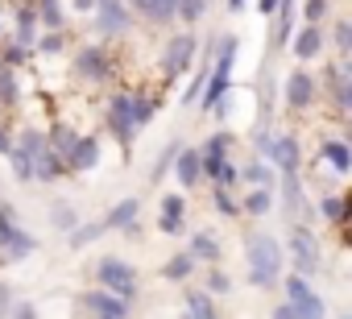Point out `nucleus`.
Segmentation results:
<instances>
[{
    "label": "nucleus",
    "mask_w": 352,
    "mask_h": 319,
    "mask_svg": "<svg viewBox=\"0 0 352 319\" xmlns=\"http://www.w3.org/2000/svg\"><path fill=\"white\" fill-rule=\"evenodd\" d=\"M245 270H249V282L257 290H274L282 286V270H286V249L278 236L270 232H249L245 236Z\"/></svg>",
    "instance_id": "nucleus-1"
},
{
    "label": "nucleus",
    "mask_w": 352,
    "mask_h": 319,
    "mask_svg": "<svg viewBox=\"0 0 352 319\" xmlns=\"http://www.w3.org/2000/svg\"><path fill=\"white\" fill-rule=\"evenodd\" d=\"M236 50H241V38H236V34H224V38L216 42L212 75H208V87L199 91V108H204V112H224V100H228V87H232Z\"/></svg>",
    "instance_id": "nucleus-2"
},
{
    "label": "nucleus",
    "mask_w": 352,
    "mask_h": 319,
    "mask_svg": "<svg viewBox=\"0 0 352 319\" xmlns=\"http://www.w3.org/2000/svg\"><path fill=\"white\" fill-rule=\"evenodd\" d=\"M232 133H212L199 153H204V179H212V187H236L241 183V166L232 162Z\"/></svg>",
    "instance_id": "nucleus-3"
},
{
    "label": "nucleus",
    "mask_w": 352,
    "mask_h": 319,
    "mask_svg": "<svg viewBox=\"0 0 352 319\" xmlns=\"http://www.w3.org/2000/svg\"><path fill=\"white\" fill-rule=\"evenodd\" d=\"M282 294H286V302H278L282 319H315V315L327 311V302L319 298V290L311 286V278L298 274V270L290 278H282Z\"/></svg>",
    "instance_id": "nucleus-4"
},
{
    "label": "nucleus",
    "mask_w": 352,
    "mask_h": 319,
    "mask_svg": "<svg viewBox=\"0 0 352 319\" xmlns=\"http://www.w3.org/2000/svg\"><path fill=\"white\" fill-rule=\"evenodd\" d=\"M91 274H96V286H104V290H112V294H120V298H137L141 294V274L124 261V257H116V253H104L96 265H91Z\"/></svg>",
    "instance_id": "nucleus-5"
},
{
    "label": "nucleus",
    "mask_w": 352,
    "mask_h": 319,
    "mask_svg": "<svg viewBox=\"0 0 352 319\" xmlns=\"http://www.w3.org/2000/svg\"><path fill=\"white\" fill-rule=\"evenodd\" d=\"M286 261L298 270V274H319V265H323V257H319V241H315V232L307 228V224H294L290 228V241H286Z\"/></svg>",
    "instance_id": "nucleus-6"
},
{
    "label": "nucleus",
    "mask_w": 352,
    "mask_h": 319,
    "mask_svg": "<svg viewBox=\"0 0 352 319\" xmlns=\"http://www.w3.org/2000/svg\"><path fill=\"white\" fill-rule=\"evenodd\" d=\"M129 25H133L129 0H100L91 9V30L100 38H120V34H129Z\"/></svg>",
    "instance_id": "nucleus-7"
},
{
    "label": "nucleus",
    "mask_w": 352,
    "mask_h": 319,
    "mask_svg": "<svg viewBox=\"0 0 352 319\" xmlns=\"http://www.w3.org/2000/svg\"><path fill=\"white\" fill-rule=\"evenodd\" d=\"M195 50H199L195 34H174V38H166V46H162V79H166V83L179 79V75L191 67Z\"/></svg>",
    "instance_id": "nucleus-8"
},
{
    "label": "nucleus",
    "mask_w": 352,
    "mask_h": 319,
    "mask_svg": "<svg viewBox=\"0 0 352 319\" xmlns=\"http://www.w3.org/2000/svg\"><path fill=\"white\" fill-rule=\"evenodd\" d=\"M104 120H108L112 137L129 149V145L137 141V124H133V91H116V96L108 100V108H104Z\"/></svg>",
    "instance_id": "nucleus-9"
},
{
    "label": "nucleus",
    "mask_w": 352,
    "mask_h": 319,
    "mask_svg": "<svg viewBox=\"0 0 352 319\" xmlns=\"http://www.w3.org/2000/svg\"><path fill=\"white\" fill-rule=\"evenodd\" d=\"M71 71L83 83H104V79H112V54L104 46H79L71 58Z\"/></svg>",
    "instance_id": "nucleus-10"
},
{
    "label": "nucleus",
    "mask_w": 352,
    "mask_h": 319,
    "mask_svg": "<svg viewBox=\"0 0 352 319\" xmlns=\"http://www.w3.org/2000/svg\"><path fill=\"white\" fill-rule=\"evenodd\" d=\"M34 249H38V241L13 220V212H9L5 204H0V253H5L9 261H21V257L34 253Z\"/></svg>",
    "instance_id": "nucleus-11"
},
{
    "label": "nucleus",
    "mask_w": 352,
    "mask_h": 319,
    "mask_svg": "<svg viewBox=\"0 0 352 319\" xmlns=\"http://www.w3.org/2000/svg\"><path fill=\"white\" fill-rule=\"evenodd\" d=\"M282 100H286L290 112H307V108L319 100V83H315L302 67H294V71L286 75V83H282Z\"/></svg>",
    "instance_id": "nucleus-12"
},
{
    "label": "nucleus",
    "mask_w": 352,
    "mask_h": 319,
    "mask_svg": "<svg viewBox=\"0 0 352 319\" xmlns=\"http://www.w3.org/2000/svg\"><path fill=\"white\" fill-rule=\"evenodd\" d=\"M79 307H83L87 315H104V319H124V315L133 311L129 298H120V294H112V290H104V286L83 290V294H79Z\"/></svg>",
    "instance_id": "nucleus-13"
},
{
    "label": "nucleus",
    "mask_w": 352,
    "mask_h": 319,
    "mask_svg": "<svg viewBox=\"0 0 352 319\" xmlns=\"http://www.w3.org/2000/svg\"><path fill=\"white\" fill-rule=\"evenodd\" d=\"M323 46H327V38H323V25H302L298 34H290V50H294V58L298 63H315L319 54H323Z\"/></svg>",
    "instance_id": "nucleus-14"
},
{
    "label": "nucleus",
    "mask_w": 352,
    "mask_h": 319,
    "mask_svg": "<svg viewBox=\"0 0 352 319\" xmlns=\"http://www.w3.org/2000/svg\"><path fill=\"white\" fill-rule=\"evenodd\" d=\"M137 216H141V199H120L104 212V228L108 232H137Z\"/></svg>",
    "instance_id": "nucleus-15"
},
{
    "label": "nucleus",
    "mask_w": 352,
    "mask_h": 319,
    "mask_svg": "<svg viewBox=\"0 0 352 319\" xmlns=\"http://www.w3.org/2000/svg\"><path fill=\"white\" fill-rule=\"evenodd\" d=\"M100 166V141L96 137H75V145L67 149V170L83 175V170H96Z\"/></svg>",
    "instance_id": "nucleus-16"
},
{
    "label": "nucleus",
    "mask_w": 352,
    "mask_h": 319,
    "mask_svg": "<svg viewBox=\"0 0 352 319\" xmlns=\"http://www.w3.org/2000/svg\"><path fill=\"white\" fill-rule=\"evenodd\" d=\"M174 175H179V183L187 191H195L199 179H204V153L199 149H179V157H174Z\"/></svg>",
    "instance_id": "nucleus-17"
},
{
    "label": "nucleus",
    "mask_w": 352,
    "mask_h": 319,
    "mask_svg": "<svg viewBox=\"0 0 352 319\" xmlns=\"http://www.w3.org/2000/svg\"><path fill=\"white\" fill-rule=\"evenodd\" d=\"M183 208H187V204H183V195H174V191L162 199V216H157V228H162L166 236H183V232H187V224H183Z\"/></svg>",
    "instance_id": "nucleus-18"
},
{
    "label": "nucleus",
    "mask_w": 352,
    "mask_h": 319,
    "mask_svg": "<svg viewBox=\"0 0 352 319\" xmlns=\"http://www.w3.org/2000/svg\"><path fill=\"white\" fill-rule=\"evenodd\" d=\"M319 157L336 170V175H348L352 170V145L348 141H336V137H327L323 145H319Z\"/></svg>",
    "instance_id": "nucleus-19"
},
{
    "label": "nucleus",
    "mask_w": 352,
    "mask_h": 319,
    "mask_svg": "<svg viewBox=\"0 0 352 319\" xmlns=\"http://www.w3.org/2000/svg\"><path fill=\"white\" fill-rule=\"evenodd\" d=\"M270 212H274V187H249L245 199H241V216L261 220V216H270Z\"/></svg>",
    "instance_id": "nucleus-20"
},
{
    "label": "nucleus",
    "mask_w": 352,
    "mask_h": 319,
    "mask_svg": "<svg viewBox=\"0 0 352 319\" xmlns=\"http://www.w3.org/2000/svg\"><path fill=\"white\" fill-rule=\"evenodd\" d=\"M195 265H199V261H195V253H191V249L170 253V257H166V265H162V278H166V282H187V278L195 274Z\"/></svg>",
    "instance_id": "nucleus-21"
},
{
    "label": "nucleus",
    "mask_w": 352,
    "mask_h": 319,
    "mask_svg": "<svg viewBox=\"0 0 352 319\" xmlns=\"http://www.w3.org/2000/svg\"><path fill=\"white\" fill-rule=\"evenodd\" d=\"M191 253H195V261H204V265H220V257H224V245L212 236V232H191Z\"/></svg>",
    "instance_id": "nucleus-22"
},
{
    "label": "nucleus",
    "mask_w": 352,
    "mask_h": 319,
    "mask_svg": "<svg viewBox=\"0 0 352 319\" xmlns=\"http://www.w3.org/2000/svg\"><path fill=\"white\" fill-rule=\"evenodd\" d=\"M241 183H249V187H274L278 183L274 162H270V157H253V162H245L241 166Z\"/></svg>",
    "instance_id": "nucleus-23"
},
{
    "label": "nucleus",
    "mask_w": 352,
    "mask_h": 319,
    "mask_svg": "<svg viewBox=\"0 0 352 319\" xmlns=\"http://www.w3.org/2000/svg\"><path fill=\"white\" fill-rule=\"evenodd\" d=\"M183 307H187V315H216V298H212V290L208 286H199V290H183Z\"/></svg>",
    "instance_id": "nucleus-24"
},
{
    "label": "nucleus",
    "mask_w": 352,
    "mask_h": 319,
    "mask_svg": "<svg viewBox=\"0 0 352 319\" xmlns=\"http://www.w3.org/2000/svg\"><path fill=\"white\" fill-rule=\"evenodd\" d=\"M34 9H38V25H46V30H67V17H63V5H58V0H34Z\"/></svg>",
    "instance_id": "nucleus-25"
},
{
    "label": "nucleus",
    "mask_w": 352,
    "mask_h": 319,
    "mask_svg": "<svg viewBox=\"0 0 352 319\" xmlns=\"http://www.w3.org/2000/svg\"><path fill=\"white\" fill-rule=\"evenodd\" d=\"M50 224H54L58 232H67V236H71V232L79 228V212H75L71 204H54V208H50Z\"/></svg>",
    "instance_id": "nucleus-26"
},
{
    "label": "nucleus",
    "mask_w": 352,
    "mask_h": 319,
    "mask_svg": "<svg viewBox=\"0 0 352 319\" xmlns=\"http://www.w3.org/2000/svg\"><path fill=\"white\" fill-rule=\"evenodd\" d=\"M153 108H157V104L149 100V91H133V124H137V133L153 120Z\"/></svg>",
    "instance_id": "nucleus-27"
},
{
    "label": "nucleus",
    "mask_w": 352,
    "mask_h": 319,
    "mask_svg": "<svg viewBox=\"0 0 352 319\" xmlns=\"http://www.w3.org/2000/svg\"><path fill=\"white\" fill-rule=\"evenodd\" d=\"M212 204H216V212H220V216H228V220H236V216H241V199L232 195V187H216V191H212Z\"/></svg>",
    "instance_id": "nucleus-28"
},
{
    "label": "nucleus",
    "mask_w": 352,
    "mask_h": 319,
    "mask_svg": "<svg viewBox=\"0 0 352 319\" xmlns=\"http://www.w3.org/2000/svg\"><path fill=\"white\" fill-rule=\"evenodd\" d=\"M179 21V0H153V13H149V25H174Z\"/></svg>",
    "instance_id": "nucleus-29"
},
{
    "label": "nucleus",
    "mask_w": 352,
    "mask_h": 319,
    "mask_svg": "<svg viewBox=\"0 0 352 319\" xmlns=\"http://www.w3.org/2000/svg\"><path fill=\"white\" fill-rule=\"evenodd\" d=\"M21 100V91H17V75H13V67H5L0 63V104H17Z\"/></svg>",
    "instance_id": "nucleus-30"
},
{
    "label": "nucleus",
    "mask_w": 352,
    "mask_h": 319,
    "mask_svg": "<svg viewBox=\"0 0 352 319\" xmlns=\"http://www.w3.org/2000/svg\"><path fill=\"white\" fill-rule=\"evenodd\" d=\"M208 5H212V0H179V21L183 25H199L204 13H208Z\"/></svg>",
    "instance_id": "nucleus-31"
},
{
    "label": "nucleus",
    "mask_w": 352,
    "mask_h": 319,
    "mask_svg": "<svg viewBox=\"0 0 352 319\" xmlns=\"http://www.w3.org/2000/svg\"><path fill=\"white\" fill-rule=\"evenodd\" d=\"M179 149H183L179 141H170V145H166V149L157 153V166H153V183H157V179H162V175H166V170L174 166V157H179Z\"/></svg>",
    "instance_id": "nucleus-32"
},
{
    "label": "nucleus",
    "mask_w": 352,
    "mask_h": 319,
    "mask_svg": "<svg viewBox=\"0 0 352 319\" xmlns=\"http://www.w3.org/2000/svg\"><path fill=\"white\" fill-rule=\"evenodd\" d=\"M212 294H232V278L220 270V265H212V274H208V282H204Z\"/></svg>",
    "instance_id": "nucleus-33"
},
{
    "label": "nucleus",
    "mask_w": 352,
    "mask_h": 319,
    "mask_svg": "<svg viewBox=\"0 0 352 319\" xmlns=\"http://www.w3.org/2000/svg\"><path fill=\"white\" fill-rule=\"evenodd\" d=\"M100 232H108V228H104V220H96V224H87V228H75V232H71V245H75V249H83V245H87V241H96Z\"/></svg>",
    "instance_id": "nucleus-34"
},
{
    "label": "nucleus",
    "mask_w": 352,
    "mask_h": 319,
    "mask_svg": "<svg viewBox=\"0 0 352 319\" xmlns=\"http://www.w3.org/2000/svg\"><path fill=\"white\" fill-rule=\"evenodd\" d=\"M323 17H327V0H307L302 21H311V25H323Z\"/></svg>",
    "instance_id": "nucleus-35"
},
{
    "label": "nucleus",
    "mask_w": 352,
    "mask_h": 319,
    "mask_svg": "<svg viewBox=\"0 0 352 319\" xmlns=\"http://www.w3.org/2000/svg\"><path fill=\"white\" fill-rule=\"evenodd\" d=\"M34 50H42V54H63V30H54V34L38 38V46H34Z\"/></svg>",
    "instance_id": "nucleus-36"
},
{
    "label": "nucleus",
    "mask_w": 352,
    "mask_h": 319,
    "mask_svg": "<svg viewBox=\"0 0 352 319\" xmlns=\"http://www.w3.org/2000/svg\"><path fill=\"white\" fill-rule=\"evenodd\" d=\"M331 100H336V108L352 112V79H340V83H336V96H331Z\"/></svg>",
    "instance_id": "nucleus-37"
},
{
    "label": "nucleus",
    "mask_w": 352,
    "mask_h": 319,
    "mask_svg": "<svg viewBox=\"0 0 352 319\" xmlns=\"http://www.w3.org/2000/svg\"><path fill=\"white\" fill-rule=\"evenodd\" d=\"M336 46H340L344 54H352V21H340V25H336Z\"/></svg>",
    "instance_id": "nucleus-38"
},
{
    "label": "nucleus",
    "mask_w": 352,
    "mask_h": 319,
    "mask_svg": "<svg viewBox=\"0 0 352 319\" xmlns=\"http://www.w3.org/2000/svg\"><path fill=\"white\" fill-rule=\"evenodd\" d=\"M25 50H30V46H21V42H13V46L5 50V58H0V63H5V67H21V63H25Z\"/></svg>",
    "instance_id": "nucleus-39"
},
{
    "label": "nucleus",
    "mask_w": 352,
    "mask_h": 319,
    "mask_svg": "<svg viewBox=\"0 0 352 319\" xmlns=\"http://www.w3.org/2000/svg\"><path fill=\"white\" fill-rule=\"evenodd\" d=\"M319 212H323V216H327V220H344V204H340V199H336V195H327V199H323V204H319Z\"/></svg>",
    "instance_id": "nucleus-40"
},
{
    "label": "nucleus",
    "mask_w": 352,
    "mask_h": 319,
    "mask_svg": "<svg viewBox=\"0 0 352 319\" xmlns=\"http://www.w3.org/2000/svg\"><path fill=\"white\" fill-rule=\"evenodd\" d=\"M129 9H133V13H141V17L149 21V13H153V0H129Z\"/></svg>",
    "instance_id": "nucleus-41"
},
{
    "label": "nucleus",
    "mask_w": 352,
    "mask_h": 319,
    "mask_svg": "<svg viewBox=\"0 0 352 319\" xmlns=\"http://www.w3.org/2000/svg\"><path fill=\"white\" fill-rule=\"evenodd\" d=\"M13 145H17V141H13V133H9V129H0V153L9 157V153H13Z\"/></svg>",
    "instance_id": "nucleus-42"
},
{
    "label": "nucleus",
    "mask_w": 352,
    "mask_h": 319,
    "mask_svg": "<svg viewBox=\"0 0 352 319\" xmlns=\"http://www.w3.org/2000/svg\"><path fill=\"white\" fill-rule=\"evenodd\" d=\"M9 298H13V290H9V282H0V315H5V311H9V307H13V302H9Z\"/></svg>",
    "instance_id": "nucleus-43"
},
{
    "label": "nucleus",
    "mask_w": 352,
    "mask_h": 319,
    "mask_svg": "<svg viewBox=\"0 0 352 319\" xmlns=\"http://www.w3.org/2000/svg\"><path fill=\"white\" fill-rule=\"evenodd\" d=\"M257 9H261V17H274L278 13V0H257Z\"/></svg>",
    "instance_id": "nucleus-44"
},
{
    "label": "nucleus",
    "mask_w": 352,
    "mask_h": 319,
    "mask_svg": "<svg viewBox=\"0 0 352 319\" xmlns=\"http://www.w3.org/2000/svg\"><path fill=\"white\" fill-rule=\"evenodd\" d=\"M9 311H13V315H34L38 307H34V302H17V307H9Z\"/></svg>",
    "instance_id": "nucleus-45"
},
{
    "label": "nucleus",
    "mask_w": 352,
    "mask_h": 319,
    "mask_svg": "<svg viewBox=\"0 0 352 319\" xmlns=\"http://www.w3.org/2000/svg\"><path fill=\"white\" fill-rule=\"evenodd\" d=\"M75 9H79V13H91V9H96V0H75Z\"/></svg>",
    "instance_id": "nucleus-46"
},
{
    "label": "nucleus",
    "mask_w": 352,
    "mask_h": 319,
    "mask_svg": "<svg viewBox=\"0 0 352 319\" xmlns=\"http://www.w3.org/2000/svg\"><path fill=\"white\" fill-rule=\"evenodd\" d=\"M224 5H228L232 13H241V9H245V0H224Z\"/></svg>",
    "instance_id": "nucleus-47"
},
{
    "label": "nucleus",
    "mask_w": 352,
    "mask_h": 319,
    "mask_svg": "<svg viewBox=\"0 0 352 319\" xmlns=\"http://www.w3.org/2000/svg\"><path fill=\"white\" fill-rule=\"evenodd\" d=\"M0 30H5V17H0Z\"/></svg>",
    "instance_id": "nucleus-48"
}]
</instances>
